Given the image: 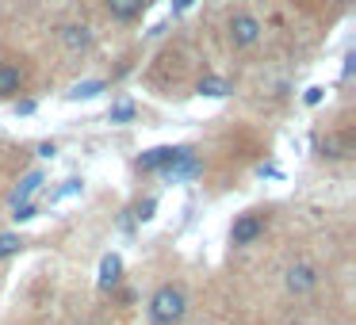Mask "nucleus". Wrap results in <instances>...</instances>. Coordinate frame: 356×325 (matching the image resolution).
I'll list each match as a JSON object with an SVG mask.
<instances>
[{"mask_svg":"<svg viewBox=\"0 0 356 325\" xmlns=\"http://www.w3.org/2000/svg\"><path fill=\"white\" fill-rule=\"evenodd\" d=\"M184 291L180 287H157V294L149 299V317L157 325H177L184 317Z\"/></svg>","mask_w":356,"mask_h":325,"instance_id":"1","label":"nucleus"},{"mask_svg":"<svg viewBox=\"0 0 356 325\" xmlns=\"http://www.w3.org/2000/svg\"><path fill=\"white\" fill-rule=\"evenodd\" d=\"M226 35H230L234 50H253L257 42L264 39V24L257 16H249V12H238V16L230 19V27H226Z\"/></svg>","mask_w":356,"mask_h":325,"instance_id":"2","label":"nucleus"},{"mask_svg":"<svg viewBox=\"0 0 356 325\" xmlns=\"http://www.w3.org/2000/svg\"><path fill=\"white\" fill-rule=\"evenodd\" d=\"M264 233V215L261 210H249V215H238L230 226V245H253L257 238Z\"/></svg>","mask_w":356,"mask_h":325,"instance_id":"3","label":"nucleus"},{"mask_svg":"<svg viewBox=\"0 0 356 325\" xmlns=\"http://www.w3.org/2000/svg\"><path fill=\"white\" fill-rule=\"evenodd\" d=\"M318 268L314 264H291V268L284 272V287H287V294H295V299H302V294H310L318 287Z\"/></svg>","mask_w":356,"mask_h":325,"instance_id":"4","label":"nucleus"},{"mask_svg":"<svg viewBox=\"0 0 356 325\" xmlns=\"http://www.w3.org/2000/svg\"><path fill=\"white\" fill-rule=\"evenodd\" d=\"M200 169H203L200 157H195L192 149H180V157L169 165V169H161V172H165V180H169V184H184V180L200 176Z\"/></svg>","mask_w":356,"mask_h":325,"instance_id":"5","label":"nucleus"},{"mask_svg":"<svg viewBox=\"0 0 356 325\" xmlns=\"http://www.w3.org/2000/svg\"><path fill=\"white\" fill-rule=\"evenodd\" d=\"M58 42H62V50H70V54H85V50L92 47V31H88L85 24H65L62 31H58Z\"/></svg>","mask_w":356,"mask_h":325,"instance_id":"6","label":"nucleus"},{"mask_svg":"<svg viewBox=\"0 0 356 325\" xmlns=\"http://www.w3.org/2000/svg\"><path fill=\"white\" fill-rule=\"evenodd\" d=\"M177 157H180L177 146H154V149H146V153L138 157V169L142 172H161V169H169Z\"/></svg>","mask_w":356,"mask_h":325,"instance_id":"7","label":"nucleus"},{"mask_svg":"<svg viewBox=\"0 0 356 325\" xmlns=\"http://www.w3.org/2000/svg\"><path fill=\"white\" fill-rule=\"evenodd\" d=\"M149 0H104V8H108V16L115 19V24H131V19H138L142 12H146Z\"/></svg>","mask_w":356,"mask_h":325,"instance_id":"8","label":"nucleus"},{"mask_svg":"<svg viewBox=\"0 0 356 325\" xmlns=\"http://www.w3.org/2000/svg\"><path fill=\"white\" fill-rule=\"evenodd\" d=\"M24 88V69L16 62H0V96H16Z\"/></svg>","mask_w":356,"mask_h":325,"instance_id":"9","label":"nucleus"},{"mask_svg":"<svg viewBox=\"0 0 356 325\" xmlns=\"http://www.w3.org/2000/svg\"><path fill=\"white\" fill-rule=\"evenodd\" d=\"M119 276H123V260H119L115 253H108L100 260V291H111V287L119 283Z\"/></svg>","mask_w":356,"mask_h":325,"instance_id":"10","label":"nucleus"},{"mask_svg":"<svg viewBox=\"0 0 356 325\" xmlns=\"http://www.w3.org/2000/svg\"><path fill=\"white\" fill-rule=\"evenodd\" d=\"M42 188V172H27L24 180H19V188H16V195H12V207L16 203H31V195Z\"/></svg>","mask_w":356,"mask_h":325,"instance_id":"11","label":"nucleus"},{"mask_svg":"<svg viewBox=\"0 0 356 325\" xmlns=\"http://www.w3.org/2000/svg\"><path fill=\"white\" fill-rule=\"evenodd\" d=\"M104 88H108L104 81H81V85L70 88V100H92V96H100Z\"/></svg>","mask_w":356,"mask_h":325,"instance_id":"12","label":"nucleus"},{"mask_svg":"<svg viewBox=\"0 0 356 325\" xmlns=\"http://www.w3.org/2000/svg\"><path fill=\"white\" fill-rule=\"evenodd\" d=\"M200 92H203V96H215V100H218V96L230 92V85H226L222 77H203V81H200Z\"/></svg>","mask_w":356,"mask_h":325,"instance_id":"13","label":"nucleus"},{"mask_svg":"<svg viewBox=\"0 0 356 325\" xmlns=\"http://www.w3.org/2000/svg\"><path fill=\"white\" fill-rule=\"evenodd\" d=\"M19 249H24V238H19V233H0V260L19 253Z\"/></svg>","mask_w":356,"mask_h":325,"instance_id":"14","label":"nucleus"},{"mask_svg":"<svg viewBox=\"0 0 356 325\" xmlns=\"http://www.w3.org/2000/svg\"><path fill=\"white\" fill-rule=\"evenodd\" d=\"M81 192V180H65L58 192H50V203H62V199H70V195H77Z\"/></svg>","mask_w":356,"mask_h":325,"instance_id":"15","label":"nucleus"},{"mask_svg":"<svg viewBox=\"0 0 356 325\" xmlns=\"http://www.w3.org/2000/svg\"><path fill=\"white\" fill-rule=\"evenodd\" d=\"M35 215H39L35 203H16V207H12V218H16V222H31Z\"/></svg>","mask_w":356,"mask_h":325,"instance_id":"16","label":"nucleus"},{"mask_svg":"<svg viewBox=\"0 0 356 325\" xmlns=\"http://www.w3.org/2000/svg\"><path fill=\"white\" fill-rule=\"evenodd\" d=\"M134 119V103H115V108H111V123H131Z\"/></svg>","mask_w":356,"mask_h":325,"instance_id":"17","label":"nucleus"},{"mask_svg":"<svg viewBox=\"0 0 356 325\" xmlns=\"http://www.w3.org/2000/svg\"><path fill=\"white\" fill-rule=\"evenodd\" d=\"M154 210H157V199H142L138 207H134V218H142V222H146V218H154Z\"/></svg>","mask_w":356,"mask_h":325,"instance_id":"18","label":"nucleus"},{"mask_svg":"<svg viewBox=\"0 0 356 325\" xmlns=\"http://www.w3.org/2000/svg\"><path fill=\"white\" fill-rule=\"evenodd\" d=\"M341 149H345V146H341L337 138H325V142H322V157H345Z\"/></svg>","mask_w":356,"mask_h":325,"instance_id":"19","label":"nucleus"},{"mask_svg":"<svg viewBox=\"0 0 356 325\" xmlns=\"http://www.w3.org/2000/svg\"><path fill=\"white\" fill-rule=\"evenodd\" d=\"M307 103H310V108H314V103H322V88H310V92H307Z\"/></svg>","mask_w":356,"mask_h":325,"instance_id":"20","label":"nucleus"},{"mask_svg":"<svg viewBox=\"0 0 356 325\" xmlns=\"http://www.w3.org/2000/svg\"><path fill=\"white\" fill-rule=\"evenodd\" d=\"M58 149H54V142H47V146H39V157H54Z\"/></svg>","mask_w":356,"mask_h":325,"instance_id":"21","label":"nucleus"},{"mask_svg":"<svg viewBox=\"0 0 356 325\" xmlns=\"http://www.w3.org/2000/svg\"><path fill=\"white\" fill-rule=\"evenodd\" d=\"M184 8H192V0H172V12H184Z\"/></svg>","mask_w":356,"mask_h":325,"instance_id":"22","label":"nucleus"}]
</instances>
